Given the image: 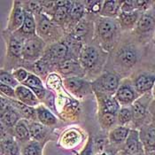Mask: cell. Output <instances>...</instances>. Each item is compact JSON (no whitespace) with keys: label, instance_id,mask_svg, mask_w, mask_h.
<instances>
[{"label":"cell","instance_id":"6da1fadb","mask_svg":"<svg viewBox=\"0 0 155 155\" xmlns=\"http://www.w3.org/2000/svg\"><path fill=\"white\" fill-rule=\"evenodd\" d=\"M45 43L38 36H33L25 40L22 58L28 61H36L44 53Z\"/></svg>","mask_w":155,"mask_h":155},{"label":"cell","instance_id":"7a4b0ae2","mask_svg":"<svg viewBox=\"0 0 155 155\" xmlns=\"http://www.w3.org/2000/svg\"><path fill=\"white\" fill-rule=\"evenodd\" d=\"M92 87L95 91L113 94L116 92L120 86L119 77L112 73H105L100 75L92 83Z\"/></svg>","mask_w":155,"mask_h":155},{"label":"cell","instance_id":"3957f363","mask_svg":"<svg viewBox=\"0 0 155 155\" xmlns=\"http://www.w3.org/2000/svg\"><path fill=\"white\" fill-rule=\"evenodd\" d=\"M70 51L68 45L66 43L59 42L52 45H51L49 49L45 51L44 60L46 63H57L58 65L67 60V56Z\"/></svg>","mask_w":155,"mask_h":155},{"label":"cell","instance_id":"277c9868","mask_svg":"<svg viewBox=\"0 0 155 155\" xmlns=\"http://www.w3.org/2000/svg\"><path fill=\"white\" fill-rule=\"evenodd\" d=\"M36 32L41 38H51L57 36V28L54 22L51 21L45 13L35 15Z\"/></svg>","mask_w":155,"mask_h":155},{"label":"cell","instance_id":"5b68a950","mask_svg":"<svg viewBox=\"0 0 155 155\" xmlns=\"http://www.w3.org/2000/svg\"><path fill=\"white\" fill-rule=\"evenodd\" d=\"M97 35L104 43H110L117 33V24L109 18H101L97 22Z\"/></svg>","mask_w":155,"mask_h":155},{"label":"cell","instance_id":"8992f818","mask_svg":"<svg viewBox=\"0 0 155 155\" xmlns=\"http://www.w3.org/2000/svg\"><path fill=\"white\" fill-rule=\"evenodd\" d=\"M25 21V11L21 6V2L14 1L12 11L9 16V21L7 25V29L11 32L19 30Z\"/></svg>","mask_w":155,"mask_h":155},{"label":"cell","instance_id":"52a82bcc","mask_svg":"<svg viewBox=\"0 0 155 155\" xmlns=\"http://www.w3.org/2000/svg\"><path fill=\"white\" fill-rule=\"evenodd\" d=\"M99 54L95 47L84 46L79 53V62L85 69H91L98 61Z\"/></svg>","mask_w":155,"mask_h":155},{"label":"cell","instance_id":"ba28073f","mask_svg":"<svg viewBox=\"0 0 155 155\" xmlns=\"http://www.w3.org/2000/svg\"><path fill=\"white\" fill-rule=\"evenodd\" d=\"M58 71L62 75L69 77H82L84 76V68L80 63L73 60H67L57 66Z\"/></svg>","mask_w":155,"mask_h":155},{"label":"cell","instance_id":"9c48e42d","mask_svg":"<svg viewBox=\"0 0 155 155\" xmlns=\"http://www.w3.org/2000/svg\"><path fill=\"white\" fill-rule=\"evenodd\" d=\"M136 90L130 84L123 83L119 86L117 91L115 92V98L120 105L127 106L133 104L136 101Z\"/></svg>","mask_w":155,"mask_h":155},{"label":"cell","instance_id":"30bf717a","mask_svg":"<svg viewBox=\"0 0 155 155\" xmlns=\"http://www.w3.org/2000/svg\"><path fill=\"white\" fill-rule=\"evenodd\" d=\"M117 62L125 68H132L137 61V52L132 46L121 48L117 53Z\"/></svg>","mask_w":155,"mask_h":155},{"label":"cell","instance_id":"8fae6325","mask_svg":"<svg viewBox=\"0 0 155 155\" xmlns=\"http://www.w3.org/2000/svg\"><path fill=\"white\" fill-rule=\"evenodd\" d=\"M154 84L155 74L143 73L136 78L134 82V88L137 92L143 94L144 92H147L150 90L153 89Z\"/></svg>","mask_w":155,"mask_h":155},{"label":"cell","instance_id":"7c38bea8","mask_svg":"<svg viewBox=\"0 0 155 155\" xmlns=\"http://www.w3.org/2000/svg\"><path fill=\"white\" fill-rule=\"evenodd\" d=\"M64 86L74 94H86L89 91V84L80 77H68L63 80Z\"/></svg>","mask_w":155,"mask_h":155},{"label":"cell","instance_id":"4fadbf2b","mask_svg":"<svg viewBox=\"0 0 155 155\" xmlns=\"http://www.w3.org/2000/svg\"><path fill=\"white\" fill-rule=\"evenodd\" d=\"M15 92H16V97L20 100V102L23 103L24 105L34 107L39 103L38 98L36 97L35 93L26 86H21V85L18 86L15 89Z\"/></svg>","mask_w":155,"mask_h":155},{"label":"cell","instance_id":"5bb4252c","mask_svg":"<svg viewBox=\"0 0 155 155\" xmlns=\"http://www.w3.org/2000/svg\"><path fill=\"white\" fill-rule=\"evenodd\" d=\"M142 151V142L139 133L137 130H130L126 139L125 153L127 154H137Z\"/></svg>","mask_w":155,"mask_h":155},{"label":"cell","instance_id":"9a60e30c","mask_svg":"<svg viewBox=\"0 0 155 155\" xmlns=\"http://www.w3.org/2000/svg\"><path fill=\"white\" fill-rule=\"evenodd\" d=\"M24 11H25V21L22 27L19 29V32L28 36V37L36 36V22L35 15L25 9Z\"/></svg>","mask_w":155,"mask_h":155},{"label":"cell","instance_id":"2e32d148","mask_svg":"<svg viewBox=\"0 0 155 155\" xmlns=\"http://www.w3.org/2000/svg\"><path fill=\"white\" fill-rule=\"evenodd\" d=\"M121 1H104L100 14L104 18H114L118 16L119 10L121 7Z\"/></svg>","mask_w":155,"mask_h":155},{"label":"cell","instance_id":"e0dca14e","mask_svg":"<svg viewBox=\"0 0 155 155\" xmlns=\"http://www.w3.org/2000/svg\"><path fill=\"white\" fill-rule=\"evenodd\" d=\"M141 142L147 151H153L155 149V127L143 128L139 134Z\"/></svg>","mask_w":155,"mask_h":155},{"label":"cell","instance_id":"ac0fdd59","mask_svg":"<svg viewBox=\"0 0 155 155\" xmlns=\"http://www.w3.org/2000/svg\"><path fill=\"white\" fill-rule=\"evenodd\" d=\"M23 45L24 43L22 40H21L15 36H12L7 43V52H8V54L15 57V58L22 57Z\"/></svg>","mask_w":155,"mask_h":155},{"label":"cell","instance_id":"d6986e66","mask_svg":"<svg viewBox=\"0 0 155 155\" xmlns=\"http://www.w3.org/2000/svg\"><path fill=\"white\" fill-rule=\"evenodd\" d=\"M20 114L19 111L12 107L11 106L7 108L3 114H1V120L7 127H12L19 122Z\"/></svg>","mask_w":155,"mask_h":155},{"label":"cell","instance_id":"ffe728a7","mask_svg":"<svg viewBox=\"0 0 155 155\" xmlns=\"http://www.w3.org/2000/svg\"><path fill=\"white\" fill-rule=\"evenodd\" d=\"M36 114H37V119L41 121L43 125L51 126L57 122L56 117L48 109L42 106L36 108Z\"/></svg>","mask_w":155,"mask_h":155},{"label":"cell","instance_id":"44dd1931","mask_svg":"<svg viewBox=\"0 0 155 155\" xmlns=\"http://www.w3.org/2000/svg\"><path fill=\"white\" fill-rule=\"evenodd\" d=\"M155 28V20L151 16L147 14L142 15L137 23V29L140 33H146L153 30Z\"/></svg>","mask_w":155,"mask_h":155},{"label":"cell","instance_id":"7402d4cb","mask_svg":"<svg viewBox=\"0 0 155 155\" xmlns=\"http://www.w3.org/2000/svg\"><path fill=\"white\" fill-rule=\"evenodd\" d=\"M138 14L137 12H121L119 14L120 25L122 28H131L138 21Z\"/></svg>","mask_w":155,"mask_h":155},{"label":"cell","instance_id":"603a6c76","mask_svg":"<svg viewBox=\"0 0 155 155\" xmlns=\"http://www.w3.org/2000/svg\"><path fill=\"white\" fill-rule=\"evenodd\" d=\"M130 130L125 127H117L114 129L109 134V138L111 142L119 143L125 141L130 134Z\"/></svg>","mask_w":155,"mask_h":155},{"label":"cell","instance_id":"cb8c5ba5","mask_svg":"<svg viewBox=\"0 0 155 155\" xmlns=\"http://www.w3.org/2000/svg\"><path fill=\"white\" fill-rule=\"evenodd\" d=\"M133 120L136 121L143 120L146 115V105L141 100H136L131 107Z\"/></svg>","mask_w":155,"mask_h":155},{"label":"cell","instance_id":"d4e9b609","mask_svg":"<svg viewBox=\"0 0 155 155\" xmlns=\"http://www.w3.org/2000/svg\"><path fill=\"white\" fill-rule=\"evenodd\" d=\"M102 106H103L102 112H107L114 114H117V113H119V111L120 110V104L117 99L111 96H106L104 97Z\"/></svg>","mask_w":155,"mask_h":155},{"label":"cell","instance_id":"484cf974","mask_svg":"<svg viewBox=\"0 0 155 155\" xmlns=\"http://www.w3.org/2000/svg\"><path fill=\"white\" fill-rule=\"evenodd\" d=\"M12 104L26 119L32 120L37 119L36 109H35L34 107H28L27 105H24L21 102H17V101H12Z\"/></svg>","mask_w":155,"mask_h":155},{"label":"cell","instance_id":"4316f807","mask_svg":"<svg viewBox=\"0 0 155 155\" xmlns=\"http://www.w3.org/2000/svg\"><path fill=\"white\" fill-rule=\"evenodd\" d=\"M84 10H85L84 3L73 2V5L69 10V17L73 21H79L84 16Z\"/></svg>","mask_w":155,"mask_h":155},{"label":"cell","instance_id":"83f0119b","mask_svg":"<svg viewBox=\"0 0 155 155\" xmlns=\"http://www.w3.org/2000/svg\"><path fill=\"white\" fill-rule=\"evenodd\" d=\"M29 132H30V136L34 139L41 140L45 136L46 129L44 125L40 123L33 122L29 125Z\"/></svg>","mask_w":155,"mask_h":155},{"label":"cell","instance_id":"f1b7e54d","mask_svg":"<svg viewBox=\"0 0 155 155\" xmlns=\"http://www.w3.org/2000/svg\"><path fill=\"white\" fill-rule=\"evenodd\" d=\"M2 149L5 151V155H18L19 149L16 143L12 138H5L2 141Z\"/></svg>","mask_w":155,"mask_h":155},{"label":"cell","instance_id":"f546056e","mask_svg":"<svg viewBox=\"0 0 155 155\" xmlns=\"http://www.w3.org/2000/svg\"><path fill=\"white\" fill-rule=\"evenodd\" d=\"M99 120L103 128L108 129L111 126H113L116 121V114L107 113V112H101L99 115Z\"/></svg>","mask_w":155,"mask_h":155},{"label":"cell","instance_id":"4dcf8cb0","mask_svg":"<svg viewBox=\"0 0 155 155\" xmlns=\"http://www.w3.org/2000/svg\"><path fill=\"white\" fill-rule=\"evenodd\" d=\"M24 86L31 89L32 91L33 90H36V89H44V86H43V83L41 81V79L36 76L33 74H29L28 79L23 83Z\"/></svg>","mask_w":155,"mask_h":155},{"label":"cell","instance_id":"1f68e13d","mask_svg":"<svg viewBox=\"0 0 155 155\" xmlns=\"http://www.w3.org/2000/svg\"><path fill=\"white\" fill-rule=\"evenodd\" d=\"M71 7H56L53 14V21L57 23H62L69 16V10Z\"/></svg>","mask_w":155,"mask_h":155},{"label":"cell","instance_id":"d6a6232c","mask_svg":"<svg viewBox=\"0 0 155 155\" xmlns=\"http://www.w3.org/2000/svg\"><path fill=\"white\" fill-rule=\"evenodd\" d=\"M14 130H15L17 137L21 140H27V139H28V137L30 136L29 129H28V127L26 126V124L24 123V121H22V120H20L15 125Z\"/></svg>","mask_w":155,"mask_h":155},{"label":"cell","instance_id":"836d02e7","mask_svg":"<svg viewBox=\"0 0 155 155\" xmlns=\"http://www.w3.org/2000/svg\"><path fill=\"white\" fill-rule=\"evenodd\" d=\"M0 81L1 84L8 85L12 88H17L19 85V82L15 79V77L12 75V74H10L6 71H1V74H0Z\"/></svg>","mask_w":155,"mask_h":155},{"label":"cell","instance_id":"e575fe53","mask_svg":"<svg viewBox=\"0 0 155 155\" xmlns=\"http://www.w3.org/2000/svg\"><path fill=\"white\" fill-rule=\"evenodd\" d=\"M118 121L120 125H124L128 122H130L133 119L132 115V110L130 108L123 107L121 108L118 113Z\"/></svg>","mask_w":155,"mask_h":155},{"label":"cell","instance_id":"d590c367","mask_svg":"<svg viewBox=\"0 0 155 155\" xmlns=\"http://www.w3.org/2000/svg\"><path fill=\"white\" fill-rule=\"evenodd\" d=\"M28 6H25V10L33 13L34 15L40 14L42 12V4L37 1H27L23 2Z\"/></svg>","mask_w":155,"mask_h":155},{"label":"cell","instance_id":"8d00e7d4","mask_svg":"<svg viewBox=\"0 0 155 155\" xmlns=\"http://www.w3.org/2000/svg\"><path fill=\"white\" fill-rule=\"evenodd\" d=\"M88 29H89L88 24L86 23L85 21L80 22V23L77 25V27L75 28V29H74V37L77 38V39L84 38V37L87 36Z\"/></svg>","mask_w":155,"mask_h":155},{"label":"cell","instance_id":"74e56055","mask_svg":"<svg viewBox=\"0 0 155 155\" xmlns=\"http://www.w3.org/2000/svg\"><path fill=\"white\" fill-rule=\"evenodd\" d=\"M12 75L15 77V79L18 82H21V83L23 84L24 82L28 79L29 74L24 68H18V69H15L14 71L12 72Z\"/></svg>","mask_w":155,"mask_h":155},{"label":"cell","instance_id":"f35d334b","mask_svg":"<svg viewBox=\"0 0 155 155\" xmlns=\"http://www.w3.org/2000/svg\"><path fill=\"white\" fill-rule=\"evenodd\" d=\"M40 149L36 143H28L23 149V155H39Z\"/></svg>","mask_w":155,"mask_h":155},{"label":"cell","instance_id":"ab89813d","mask_svg":"<svg viewBox=\"0 0 155 155\" xmlns=\"http://www.w3.org/2000/svg\"><path fill=\"white\" fill-rule=\"evenodd\" d=\"M84 4L89 5H86V7H89V9L91 12H100L104 2L103 1H86V2H84Z\"/></svg>","mask_w":155,"mask_h":155},{"label":"cell","instance_id":"60d3db41","mask_svg":"<svg viewBox=\"0 0 155 155\" xmlns=\"http://www.w3.org/2000/svg\"><path fill=\"white\" fill-rule=\"evenodd\" d=\"M0 88H1V93L2 94L7 96L8 97H11V98L16 97V92H15V90L13 88L4 84H0Z\"/></svg>","mask_w":155,"mask_h":155},{"label":"cell","instance_id":"b9f144b4","mask_svg":"<svg viewBox=\"0 0 155 155\" xmlns=\"http://www.w3.org/2000/svg\"><path fill=\"white\" fill-rule=\"evenodd\" d=\"M0 104H1V114H3V113H4L7 108L11 106V105H10V103H9V101H8L6 98H5L3 96H1Z\"/></svg>","mask_w":155,"mask_h":155},{"label":"cell","instance_id":"7bdbcfd3","mask_svg":"<svg viewBox=\"0 0 155 155\" xmlns=\"http://www.w3.org/2000/svg\"><path fill=\"white\" fill-rule=\"evenodd\" d=\"M153 126L155 127V111L153 113Z\"/></svg>","mask_w":155,"mask_h":155},{"label":"cell","instance_id":"ee69618b","mask_svg":"<svg viewBox=\"0 0 155 155\" xmlns=\"http://www.w3.org/2000/svg\"><path fill=\"white\" fill-rule=\"evenodd\" d=\"M153 96L155 97V84L154 86H153Z\"/></svg>","mask_w":155,"mask_h":155},{"label":"cell","instance_id":"f6af8a7d","mask_svg":"<svg viewBox=\"0 0 155 155\" xmlns=\"http://www.w3.org/2000/svg\"><path fill=\"white\" fill-rule=\"evenodd\" d=\"M97 155H108L107 153H100V154H97Z\"/></svg>","mask_w":155,"mask_h":155},{"label":"cell","instance_id":"bcb514c9","mask_svg":"<svg viewBox=\"0 0 155 155\" xmlns=\"http://www.w3.org/2000/svg\"><path fill=\"white\" fill-rule=\"evenodd\" d=\"M154 155H155V154H154Z\"/></svg>","mask_w":155,"mask_h":155}]
</instances>
